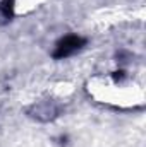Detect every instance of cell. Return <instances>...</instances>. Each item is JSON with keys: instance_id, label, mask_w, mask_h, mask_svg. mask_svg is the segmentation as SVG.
Segmentation results:
<instances>
[{"instance_id": "1", "label": "cell", "mask_w": 146, "mask_h": 147, "mask_svg": "<svg viewBox=\"0 0 146 147\" xmlns=\"http://www.w3.org/2000/svg\"><path fill=\"white\" fill-rule=\"evenodd\" d=\"M81 38L77 36H67L59 46H57V51H55V57L62 58V57H69L71 53L77 51V48L81 46Z\"/></svg>"}]
</instances>
